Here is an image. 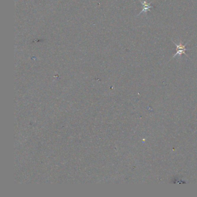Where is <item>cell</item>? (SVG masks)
<instances>
[{
  "label": "cell",
  "instance_id": "7a4b0ae2",
  "mask_svg": "<svg viewBox=\"0 0 197 197\" xmlns=\"http://www.w3.org/2000/svg\"><path fill=\"white\" fill-rule=\"evenodd\" d=\"M139 1L141 2V3L143 5V9L141 11V12L138 14V16L140 15L141 13H143V12H145V13H146L147 11H150V8H154L153 6L151 5V3L153 2V1H151L150 3H148L146 1H142V0H139Z\"/></svg>",
  "mask_w": 197,
  "mask_h": 197
},
{
  "label": "cell",
  "instance_id": "6da1fadb",
  "mask_svg": "<svg viewBox=\"0 0 197 197\" xmlns=\"http://www.w3.org/2000/svg\"><path fill=\"white\" fill-rule=\"evenodd\" d=\"M172 41L173 43H174V44L176 45V53L172 57V58H175V57H176L177 56H179L180 57V56H181L182 54H183L186 56V57H188V55L185 53V51H187V50H188V49L186 48V46H187V45L188 44V42H189L190 40H189L187 43H186L185 44H184V45H183V43H182L181 42L178 45V44L176 43L175 42H174L172 40Z\"/></svg>",
  "mask_w": 197,
  "mask_h": 197
}]
</instances>
